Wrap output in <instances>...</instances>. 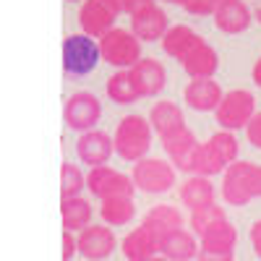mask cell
Segmentation results:
<instances>
[{
    "label": "cell",
    "instance_id": "cell-1",
    "mask_svg": "<svg viewBox=\"0 0 261 261\" xmlns=\"http://www.w3.org/2000/svg\"><path fill=\"white\" fill-rule=\"evenodd\" d=\"M222 196L230 206H246L261 196V165L235 160L222 172Z\"/></svg>",
    "mask_w": 261,
    "mask_h": 261
},
{
    "label": "cell",
    "instance_id": "cell-2",
    "mask_svg": "<svg viewBox=\"0 0 261 261\" xmlns=\"http://www.w3.org/2000/svg\"><path fill=\"white\" fill-rule=\"evenodd\" d=\"M151 134L154 128L151 123L141 115H125L120 118V123L115 125V154L120 160H128V162H139L146 157V151L151 149Z\"/></svg>",
    "mask_w": 261,
    "mask_h": 261
},
{
    "label": "cell",
    "instance_id": "cell-3",
    "mask_svg": "<svg viewBox=\"0 0 261 261\" xmlns=\"http://www.w3.org/2000/svg\"><path fill=\"white\" fill-rule=\"evenodd\" d=\"M235 160H238V139H235L232 130L222 128L201 144L193 172L196 175H204V178H212L217 172H225Z\"/></svg>",
    "mask_w": 261,
    "mask_h": 261
},
{
    "label": "cell",
    "instance_id": "cell-4",
    "mask_svg": "<svg viewBox=\"0 0 261 261\" xmlns=\"http://www.w3.org/2000/svg\"><path fill=\"white\" fill-rule=\"evenodd\" d=\"M99 50H102V60H107L113 68H118V71L134 68L141 60V39L130 29L115 27L99 39Z\"/></svg>",
    "mask_w": 261,
    "mask_h": 261
},
{
    "label": "cell",
    "instance_id": "cell-5",
    "mask_svg": "<svg viewBox=\"0 0 261 261\" xmlns=\"http://www.w3.org/2000/svg\"><path fill=\"white\" fill-rule=\"evenodd\" d=\"M102 58L99 42L89 34H71L63 42V68L68 76H86L97 68Z\"/></svg>",
    "mask_w": 261,
    "mask_h": 261
},
{
    "label": "cell",
    "instance_id": "cell-6",
    "mask_svg": "<svg viewBox=\"0 0 261 261\" xmlns=\"http://www.w3.org/2000/svg\"><path fill=\"white\" fill-rule=\"evenodd\" d=\"M130 178L144 193H165L175 186V165L160 157H144L134 162Z\"/></svg>",
    "mask_w": 261,
    "mask_h": 261
},
{
    "label": "cell",
    "instance_id": "cell-7",
    "mask_svg": "<svg viewBox=\"0 0 261 261\" xmlns=\"http://www.w3.org/2000/svg\"><path fill=\"white\" fill-rule=\"evenodd\" d=\"M256 115V97L248 89H232L225 92L222 102L217 105L214 118L225 130H241L248 125V120Z\"/></svg>",
    "mask_w": 261,
    "mask_h": 261
},
{
    "label": "cell",
    "instance_id": "cell-8",
    "mask_svg": "<svg viewBox=\"0 0 261 261\" xmlns=\"http://www.w3.org/2000/svg\"><path fill=\"white\" fill-rule=\"evenodd\" d=\"M63 118H65V125L73 128V130H94V125L99 123L102 118V102L97 94L92 92H73L63 105Z\"/></svg>",
    "mask_w": 261,
    "mask_h": 261
},
{
    "label": "cell",
    "instance_id": "cell-9",
    "mask_svg": "<svg viewBox=\"0 0 261 261\" xmlns=\"http://www.w3.org/2000/svg\"><path fill=\"white\" fill-rule=\"evenodd\" d=\"M86 188H89L99 201L105 199H115V196H134L136 193V183L130 175H123V172L99 165L92 167L89 175H86Z\"/></svg>",
    "mask_w": 261,
    "mask_h": 261
},
{
    "label": "cell",
    "instance_id": "cell-10",
    "mask_svg": "<svg viewBox=\"0 0 261 261\" xmlns=\"http://www.w3.org/2000/svg\"><path fill=\"white\" fill-rule=\"evenodd\" d=\"M162 146L167 151L170 162L175 165V170H183V172H193L196 170L201 141L193 136V130H188V125L175 130V134H170L167 139H162Z\"/></svg>",
    "mask_w": 261,
    "mask_h": 261
},
{
    "label": "cell",
    "instance_id": "cell-11",
    "mask_svg": "<svg viewBox=\"0 0 261 261\" xmlns=\"http://www.w3.org/2000/svg\"><path fill=\"white\" fill-rule=\"evenodd\" d=\"M180 65L191 79H212L217 73V68H220V58H217L214 47L199 34L193 39V45L183 53Z\"/></svg>",
    "mask_w": 261,
    "mask_h": 261
},
{
    "label": "cell",
    "instance_id": "cell-12",
    "mask_svg": "<svg viewBox=\"0 0 261 261\" xmlns=\"http://www.w3.org/2000/svg\"><path fill=\"white\" fill-rule=\"evenodd\" d=\"M118 248V238L110 225H89L79 232V253L89 261H105Z\"/></svg>",
    "mask_w": 261,
    "mask_h": 261
},
{
    "label": "cell",
    "instance_id": "cell-13",
    "mask_svg": "<svg viewBox=\"0 0 261 261\" xmlns=\"http://www.w3.org/2000/svg\"><path fill=\"white\" fill-rule=\"evenodd\" d=\"M115 18H118V13L105 0H84L79 8L81 32L94 37V39H102L110 29H115Z\"/></svg>",
    "mask_w": 261,
    "mask_h": 261
},
{
    "label": "cell",
    "instance_id": "cell-14",
    "mask_svg": "<svg viewBox=\"0 0 261 261\" xmlns=\"http://www.w3.org/2000/svg\"><path fill=\"white\" fill-rule=\"evenodd\" d=\"M225 92L214 79H191L183 89V99L196 113H214L217 105L222 102Z\"/></svg>",
    "mask_w": 261,
    "mask_h": 261
},
{
    "label": "cell",
    "instance_id": "cell-15",
    "mask_svg": "<svg viewBox=\"0 0 261 261\" xmlns=\"http://www.w3.org/2000/svg\"><path fill=\"white\" fill-rule=\"evenodd\" d=\"M128 71H130V79H134L139 97H154L165 89L167 71L157 58H141L134 68H128Z\"/></svg>",
    "mask_w": 261,
    "mask_h": 261
},
{
    "label": "cell",
    "instance_id": "cell-16",
    "mask_svg": "<svg viewBox=\"0 0 261 261\" xmlns=\"http://www.w3.org/2000/svg\"><path fill=\"white\" fill-rule=\"evenodd\" d=\"M123 256L128 261H149L162 253V238H157L154 232H151L144 222L139 227H134L125 238H123Z\"/></svg>",
    "mask_w": 261,
    "mask_h": 261
},
{
    "label": "cell",
    "instance_id": "cell-17",
    "mask_svg": "<svg viewBox=\"0 0 261 261\" xmlns=\"http://www.w3.org/2000/svg\"><path fill=\"white\" fill-rule=\"evenodd\" d=\"M214 27L222 34H243L251 27V8L243 0H220L214 6Z\"/></svg>",
    "mask_w": 261,
    "mask_h": 261
},
{
    "label": "cell",
    "instance_id": "cell-18",
    "mask_svg": "<svg viewBox=\"0 0 261 261\" xmlns=\"http://www.w3.org/2000/svg\"><path fill=\"white\" fill-rule=\"evenodd\" d=\"M170 29V21L167 13L154 3V6H146L136 13H130V32H134L141 42H157L165 37V32Z\"/></svg>",
    "mask_w": 261,
    "mask_h": 261
},
{
    "label": "cell",
    "instance_id": "cell-19",
    "mask_svg": "<svg viewBox=\"0 0 261 261\" xmlns=\"http://www.w3.org/2000/svg\"><path fill=\"white\" fill-rule=\"evenodd\" d=\"M76 151H79L81 162L99 167V165H107V160L113 157L115 141L107 136L105 130H86V134H81V139L76 141Z\"/></svg>",
    "mask_w": 261,
    "mask_h": 261
},
{
    "label": "cell",
    "instance_id": "cell-20",
    "mask_svg": "<svg viewBox=\"0 0 261 261\" xmlns=\"http://www.w3.org/2000/svg\"><path fill=\"white\" fill-rule=\"evenodd\" d=\"M149 123H151V128H154V134L160 136V141L167 139L170 134H175V130L186 128V118H183L180 105L172 102V99H160V102L151 105Z\"/></svg>",
    "mask_w": 261,
    "mask_h": 261
},
{
    "label": "cell",
    "instance_id": "cell-21",
    "mask_svg": "<svg viewBox=\"0 0 261 261\" xmlns=\"http://www.w3.org/2000/svg\"><path fill=\"white\" fill-rule=\"evenodd\" d=\"M144 225L154 232L157 238H167L170 232H175L183 227V212L172 204H160L151 206L144 217Z\"/></svg>",
    "mask_w": 261,
    "mask_h": 261
},
{
    "label": "cell",
    "instance_id": "cell-22",
    "mask_svg": "<svg viewBox=\"0 0 261 261\" xmlns=\"http://www.w3.org/2000/svg\"><path fill=\"white\" fill-rule=\"evenodd\" d=\"M92 217H94V209L92 204L84 199V196H71V199H63L60 201V220H63V227L65 230H84L92 225Z\"/></svg>",
    "mask_w": 261,
    "mask_h": 261
},
{
    "label": "cell",
    "instance_id": "cell-23",
    "mask_svg": "<svg viewBox=\"0 0 261 261\" xmlns=\"http://www.w3.org/2000/svg\"><path fill=\"white\" fill-rule=\"evenodd\" d=\"M199 251H201V246L196 243L193 232H188L186 227L162 238V256H167L170 261H191L199 256Z\"/></svg>",
    "mask_w": 261,
    "mask_h": 261
},
{
    "label": "cell",
    "instance_id": "cell-24",
    "mask_svg": "<svg viewBox=\"0 0 261 261\" xmlns=\"http://www.w3.org/2000/svg\"><path fill=\"white\" fill-rule=\"evenodd\" d=\"M180 201L183 206H188L191 212L193 209H201L206 204H214V186H212V178H204V175H193L188 178L183 186H180Z\"/></svg>",
    "mask_w": 261,
    "mask_h": 261
},
{
    "label": "cell",
    "instance_id": "cell-25",
    "mask_svg": "<svg viewBox=\"0 0 261 261\" xmlns=\"http://www.w3.org/2000/svg\"><path fill=\"white\" fill-rule=\"evenodd\" d=\"M99 217L105 220V225H110V227L128 225L136 217L134 196H115V199H105L99 204Z\"/></svg>",
    "mask_w": 261,
    "mask_h": 261
},
{
    "label": "cell",
    "instance_id": "cell-26",
    "mask_svg": "<svg viewBox=\"0 0 261 261\" xmlns=\"http://www.w3.org/2000/svg\"><path fill=\"white\" fill-rule=\"evenodd\" d=\"M235 243H238V230L227 220L209 227L201 235V251H232Z\"/></svg>",
    "mask_w": 261,
    "mask_h": 261
},
{
    "label": "cell",
    "instance_id": "cell-27",
    "mask_svg": "<svg viewBox=\"0 0 261 261\" xmlns=\"http://www.w3.org/2000/svg\"><path fill=\"white\" fill-rule=\"evenodd\" d=\"M196 37H199V34H196L191 27H186V24H172V27L165 32V37H162L160 42H162V50H165L170 58L180 60L183 53L193 45Z\"/></svg>",
    "mask_w": 261,
    "mask_h": 261
},
{
    "label": "cell",
    "instance_id": "cell-28",
    "mask_svg": "<svg viewBox=\"0 0 261 261\" xmlns=\"http://www.w3.org/2000/svg\"><path fill=\"white\" fill-rule=\"evenodd\" d=\"M105 89H107V97H110L113 102H118V105H134L139 99V92L134 86V79H130V71H125V68L115 71L110 79H107Z\"/></svg>",
    "mask_w": 261,
    "mask_h": 261
},
{
    "label": "cell",
    "instance_id": "cell-29",
    "mask_svg": "<svg viewBox=\"0 0 261 261\" xmlns=\"http://www.w3.org/2000/svg\"><path fill=\"white\" fill-rule=\"evenodd\" d=\"M227 217H225V209L220 206V204H206V206H201V209H193L191 212V230L196 232V235H204L209 227H214V225H220V222H225Z\"/></svg>",
    "mask_w": 261,
    "mask_h": 261
},
{
    "label": "cell",
    "instance_id": "cell-30",
    "mask_svg": "<svg viewBox=\"0 0 261 261\" xmlns=\"http://www.w3.org/2000/svg\"><path fill=\"white\" fill-rule=\"evenodd\" d=\"M86 186L84 172L79 170V165L65 162L60 167V199H71V196H81V188Z\"/></svg>",
    "mask_w": 261,
    "mask_h": 261
},
{
    "label": "cell",
    "instance_id": "cell-31",
    "mask_svg": "<svg viewBox=\"0 0 261 261\" xmlns=\"http://www.w3.org/2000/svg\"><path fill=\"white\" fill-rule=\"evenodd\" d=\"M183 11L186 13H191V16H209V13H214V0H183Z\"/></svg>",
    "mask_w": 261,
    "mask_h": 261
},
{
    "label": "cell",
    "instance_id": "cell-32",
    "mask_svg": "<svg viewBox=\"0 0 261 261\" xmlns=\"http://www.w3.org/2000/svg\"><path fill=\"white\" fill-rule=\"evenodd\" d=\"M246 136H248L251 146L261 149V110H256V115L248 120V125H246Z\"/></svg>",
    "mask_w": 261,
    "mask_h": 261
},
{
    "label": "cell",
    "instance_id": "cell-33",
    "mask_svg": "<svg viewBox=\"0 0 261 261\" xmlns=\"http://www.w3.org/2000/svg\"><path fill=\"white\" fill-rule=\"evenodd\" d=\"M79 251V238L71 235V230L63 232V261H71Z\"/></svg>",
    "mask_w": 261,
    "mask_h": 261
},
{
    "label": "cell",
    "instance_id": "cell-34",
    "mask_svg": "<svg viewBox=\"0 0 261 261\" xmlns=\"http://www.w3.org/2000/svg\"><path fill=\"white\" fill-rule=\"evenodd\" d=\"M196 261H235L232 251H199Z\"/></svg>",
    "mask_w": 261,
    "mask_h": 261
},
{
    "label": "cell",
    "instance_id": "cell-35",
    "mask_svg": "<svg viewBox=\"0 0 261 261\" xmlns=\"http://www.w3.org/2000/svg\"><path fill=\"white\" fill-rule=\"evenodd\" d=\"M251 246H253L256 256L261 258V220L251 225Z\"/></svg>",
    "mask_w": 261,
    "mask_h": 261
},
{
    "label": "cell",
    "instance_id": "cell-36",
    "mask_svg": "<svg viewBox=\"0 0 261 261\" xmlns=\"http://www.w3.org/2000/svg\"><path fill=\"white\" fill-rule=\"evenodd\" d=\"M107 6H110L115 13H128V8H130V0H105Z\"/></svg>",
    "mask_w": 261,
    "mask_h": 261
},
{
    "label": "cell",
    "instance_id": "cell-37",
    "mask_svg": "<svg viewBox=\"0 0 261 261\" xmlns=\"http://www.w3.org/2000/svg\"><path fill=\"white\" fill-rule=\"evenodd\" d=\"M253 84L261 86V55H258V60H256V65H253Z\"/></svg>",
    "mask_w": 261,
    "mask_h": 261
},
{
    "label": "cell",
    "instance_id": "cell-38",
    "mask_svg": "<svg viewBox=\"0 0 261 261\" xmlns=\"http://www.w3.org/2000/svg\"><path fill=\"white\" fill-rule=\"evenodd\" d=\"M149 261H170V258H167V256H162V253H160V256H154V258H149Z\"/></svg>",
    "mask_w": 261,
    "mask_h": 261
},
{
    "label": "cell",
    "instance_id": "cell-39",
    "mask_svg": "<svg viewBox=\"0 0 261 261\" xmlns=\"http://www.w3.org/2000/svg\"><path fill=\"white\" fill-rule=\"evenodd\" d=\"M256 18H258V24H261V3L256 6Z\"/></svg>",
    "mask_w": 261,
    "mask_h": 261
},
{
    "label": "cell",
    "instance_id": "cell-40",
    "mask_svg": "<svg viewBox=\"0 0 261 261\" xmlns=\"http://www.w3.org/2000/svg\"><path fill=\"white\" fill-rule=\"evenodd\" d=\"M165 3H178V6H180V3H183V0H165Z\"/></svg>",
    "mask_w": 261,
    "mask_h": 261
},
{
    "label": "cell",
    "instance_id": "cell-41",
    "mask_svg": "<svg viewBox=\"0 0 261 261\" xmlns=\"http://www.w3.org/2000/svg\"><path fill=\"white\" fill-rule=\"evenodd\" d=\"M68 3H79V0H68Z\"/></svg>",
    "mask_w": 261,
    "mask_h": 261
},
{
    "label": "cell",
    "instance_id": "cell-42",
    "mask_svg": "<svg viewBox=\"0 0 261 261\" xmlns=\"http://www.w3.org/2000/svg\"><path fill=\"white\" fill-rule=\"evenodd\" d=\"M214 3H220V0H214Z\"/></svg>",
    "mask_w": 261,
    "mask_h": 261
}]
</instances>
